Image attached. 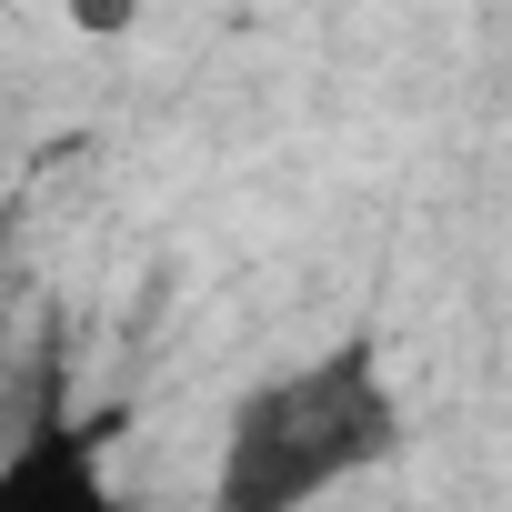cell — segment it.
Here are the masks:
<instances>
[{
    "mask_svg": "<svg viewBox=\"0 0 512 512\" xmlns=\"http://www.w3.org/2000/svg\"><path fill=\"white\" fill-rule=\"evenodd\" d=\"M402 452V392L372 332H342L262 372L211 452V512H312Z\"/></svg>",
    "mask_w": 512,
    "mask_h": 512,
    "instance_id": "obj_1",
    "label": "cell"
},
{
    "mask_svg": "<svg viewBox=\"0 0 512 512\" xmlns=\"http://www.w3.org/2000/svg\"><path fill=\"white\" fill-rule=\"evenodd\" d=\"M0 512H121V482L81 422H31L0 452Z\"/></svg>",
    "mask_w": 512,
    "mask_h": 512,
    "instance_id": "obj_2",
    "label": "cell"
}]
</instances>
